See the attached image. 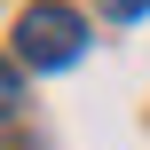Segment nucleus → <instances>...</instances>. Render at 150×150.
Returning a JSON list of instances; mask_svg holds the SVG:
<instances>
[{
	"instance_id": "nucleus-1",
	"label": "nucleus",
	"mask_w": 150,
	"mask_h": 150,
	"mask_svg": "<svg viewBox=\"0 0 150 150\" xmlns=\"http://www.w3.org/2000/svg\"><path fill=\"white\" fill-rule=\"evenodd\" d=\"M79 16L63 8V0H40V8H24V24H16V47H24V63H47V71H63L71 55H79Z\"/></svg>"
},
{
	"instance_id": "nucleus-2",
	"label": "nucleus",
	"mask_w": 150,
	"mask_h": 150,
	"mask_svg": "<svg viewBox=\"0 0 150 150\" xmlns=\"http://www.w3.org/2000/svg\"><path fill=\"white\" fill-rule=\"evenodd\" d=\"M142 8H150V0H103V16H111V24H134Z\"/></svg>"
},
{
	"instance_id": "nucleus-3",
	"label": "nucleus",
	"mask_w": 150,
	"mask_h": 150,
	"mask_svg": "<svg viewBox=\"0 0 150 150\" xmlns=\"http://www.w3.org/2000/svg\"><path fill=\"white\" fill-rule=\"evenodd\" d=\"M16 111V63H0V119Z\"/></svg>"
}]
</instances>
